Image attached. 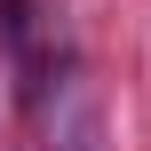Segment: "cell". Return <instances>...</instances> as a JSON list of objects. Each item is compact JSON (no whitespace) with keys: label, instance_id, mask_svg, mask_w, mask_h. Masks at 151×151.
Returning a JSON list of instances; mask_svg holds the SVG:
<instances>
[{"label":"cell","instance_id":"6da1fadb","mask_svg":"<svg viewBox=\"0 0 151 151\" xmlns=\"http://www.w3.org/2000/svg\"><path fill=\"white\" fill-rule=\"evenodd\" d=\"M56 151H111V135H104V111L80 96L64 119H56Z\"/></svg>","mask_w":151,"mask_h":151}]
</instances>
